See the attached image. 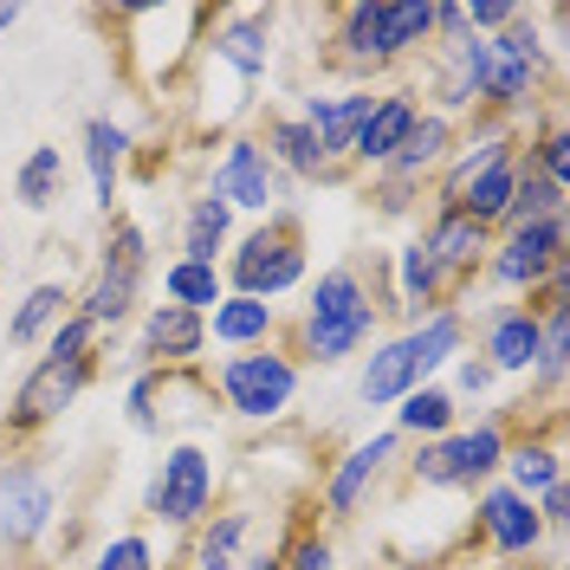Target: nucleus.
I'll list each match as a JSON object with an SVG mask.
<instances>
[{"label":"nucleus","mask_w":570,"mask_h":570,"mask_svg":"<svg viewBox=\"0 0 570 570\" xmlns=\"http://www.w3.org/2000/svg\"><path fill=\"white\" fill-rule=\"evenodd\" d=\"M538 570H570V558H564V551H558V558H544V564H538Z\"/></svg>","instance_id":"48"},{"label":"nucleus","mask_w":570,"mask_h":570,"mask_svg":"<svg viewBox=\"0 0 570 570\" xmlns=\"http://www.w3.org/2000/svg\"><path fill=\"white\" fill-rule=\"evenodd\" d=\"M39 570H46V564H39Z\"/></svg>","instance_id":"51"},{"label":"nucleus","mask_w":570,"mask_h":570,"mask_svg":"<svg viewBox=\"0 0 570 570\" xmlns=\"http://www.w3.org/2000/svg\"><path fill=\"white\" fill-rule=\"evenodd\" d=\"M66 181H71L66 149H59V142H33V149L20 156V169H13V202L27 214H52L66 202Z\"/></svg>","instance_id":"35"},{"label":"nucleus","mask_w":570,"mask_h":570,"mask_svg":"<svg viewBox=\"0 0 570 570\" xmlns=\"http://www.w3.org/2000/svg\"><path fill=\"white\" fill-rule=\"evenodd\" d=\"M434 46V0H376V66L395 85V71H415Z\"/></svg>","instance_id":"23"},{"label":"nucleus","mask_w":570,"mask_h":570,"mask_svg":"<svg viewBox=\"0 0 570 570\" xmlns=\"http://www.w3.org/2000/svg\"><path fill=\"white\" fill-rule=\"evenodd\" d=\"M220 493H227L220 454L208 441H195V434H176V441H163V454H156L149 480H142V525L188 538L220 512Z\"/></svg>","instance_id":"2"},{"label":"nucleus","mask_w":570,"mask_h":570,"mask_svg":"<svg viewBox=\"0 0 570 570\" xmlns=\"http://www.w3.org/2000/svg\"><path fill=\"white\" fill-rule=\"evenodd\" d=\"M130 156H137V137H130V124H117V117H85L78 124V163H85V176H91V208L105 214H124V176H130Z\"/></svg>","instance_id":"21"},{"label":"nucleus","mask_w":570,"mask_h":570,"mask_svg":"<svg viewBox=\"0 0 570 570\" xmlns=\"http://www.w3.org/2000/svg\"><path fill=\"white\" fill-rule=\"evenodd\" d=\"M273 558H279L285 570H337L344 564V558H337V532L312 512V499H298V505L285 512V532H279V544H273Z\"/></svg>","instance_id":"32"},{"label":"nucleus","mask_w":570,"mask_h":570,"mask_svg":"<svg viewBox=\"0 0 570 570\" xmlns=\"http://www.w3.org/2000/svg\"><path fill=\"white\" fill-rule=\"evenodd\" d=\"M448 390H454V402H480V395H493L499 390V376L493 370H487V363H480V356L466 351V356H454V363H448Z\"/></svg>","instance_id":"43"},{"label":"nucleus","mask_w":570,"mask_h":570,"mask_svg":"<svg viewBox=\"0 0 570 570\" xmlns=\"http://www.w3.org/2000/svg\"><path fill=\"white\" fill-rule=\"evenodd\" d=\"M163 370H130V390H124V422L149 434V441H163Z\"/></svg>","instance_id":"39"},{"label":"nucleus","mask_w":570,"mask_h":570,"mask_svg":"<svg viewBox=\"0 0 570 570\" xmlns=\"http://www.w3.org/2000/svg\"><path fill=\"white\" fill-rule=\"evenodd\" d=\"M363 195H370L376 220H422V202H428V195H415V188H402L390 176H363Z\"/></svg>","instance_id":"40"},{"label":"nucleus","mask_w":570,"mask_h":570,"mask_svg":"<svg viewBox=\"0 0 570 570\" xmlns=\"http://www.w3.org/2000/svg\"><path fill=\"white\" fill-rule=\"evenodd\" d=\"M202 59L220 66L240 98H253L266 85V71L279 66V7H208V27H202Z\"/></svg>","instance_id":"9"},{"label":"nucleus","mask_w":570,"mask_h":570,"mask_svg":"<svg viewBox=\"0 0 570 570\" xmlns=\"http://www.w3.org/2000/svg\"><path fill=\"white\" fill-rule=\"evenodd\" d=\"M337 570H351V564H337Z\"/></svg>","instance_id":"50"},{"label":"nucleus","mask_w":570,"mask_h":570,"mask_svg":"<svg viewBox=\"0 0 570 570\" xmlns=\"http://www.w3.org/2000/svg\"><path fill=\"white\" fill-rule=\"evenodd\" d=\"M20 27V7H0V33H13Z\"/></svg>","instance_id":"47"},{"label":"nucleus","mask_w":570,"mask_h":570,"mask_svg":"<svg viewBox=\"0 0 570 570\" xmlns=\"http://www.w3.org/2000/svg\"><path fill=\"white\" fill-rule=\"evenodd\" d=\"M422 570H487V564L466 558V551H448V558H422Z\"/></svg>","instance_id":"45"},{"label":"nucleus","mask_w":570,"mask_h":570,"mask_svg":"<svg viewBox=\"0 0 570 570\" xmlns=\"http://www.w3.org/2000/svg\"><path fill=\"white\" fill-rule=\"evenodd\" d=\"M259 538V512L253 505H220L202 532L181 538V570H240Z\"/></svg>","instance_id":"26"},{"label":"nucleus","mask_w":570,"mask_h":570,"mask_svg":"<svg viewBox=\"0 0 570 570\" xmlns=\"http://www.w3.org/2000/svg\"><path fill=\"white\" fill-rule=\"evenodd\" d=\"M570 259V214L558 220H525V227H499L487 247V273L480 285H493L499 298H532L551 279V266Z\"/></svg>","instance_id":"10"},{"label":"nucleus","mask_w":570,"mask_h":570,"mask_svg":"<svg viewBox=\"0 0 570 570\" xmlns=\"http://www.w3.org/2000/svg\"><path fill=\"white\" fill-rule=\"evenodd\" d=\"M285 337V312L266 305V298H247V292H227L208 312V351L234 356V351H259V344H279Z\"/></svg>","instance_id":"28"},{"label":"nucleus","mask_w":570,"mask_h":570,"mask_svg":"<svg viewBox=\"0 0 570 570\" xmlns=\"http://www.w3.org/2000/svg\"><path fill=\"white\" fill-rule=\"evenodd\" d=\"M370 105H376V85H318V91H298V105H292V117L318 137V156H324V169H331L337 188L356 181L351 176V142H356V130H363Z\"/></svg>","instance_id":"14"},{"label":"nucleus","mask_w":570,"mask_h":570,"mask_svg":"<svg viewBox=\"0 0 570 570\" xmlns=\"http://www.w3.org/2000/svg\"><path fill=\"white\" fill-rule=\"evenodd\" d=\"M409 390H422V376H415V363L402 351V331H390V337H376L363 351V363H356V402L363 409H395Z\"/></svg>","instance_id":"30"},{"label":"nucleus","mask_w":570,"mask_h":570,"mask_svg":"<svg viewBox=\"0 0 570 570\" xmlns=\"http://www.w3.org/2000/svg\"><path fill=\"white\" fill-rule=\"evenodd\" d=\"M454 142H461V124L422 105V117H415V130L402 137V149L390 156V169H383V176H390V181H402V188H415V195H428V181H434L441 169H448Z\"/></svg>","instance_id":"25"},{"label":"nucleus","mask_w":570,"mask_h":570,"mask_svg":"<svg viewBox=\"0 0 570 570\" xmlns=\"http://www.w3.org/2000/svg\"><path fill=\"white\" fill-rule=\"evenodd\" d=\"M532 505H538V519H544V538H551V544H564V538H570V480H558L551 493H538Z\"/></svg>","instance_id":"44"},{"label":"nucleus","mask_w":570,"mask_h":570,"mask_svg":"<svg viewBox=\"0 0 570 570\" xmlns=\"http://www.w3.org/2000/svg\"><path fill=\"white\" fill-rule=\"evenodd\" d=\"M59 525V480L33 448L0 461V544L7 551H39Z\"/></svg>","instance_id":"12"},{"label":"nucleus","mask_w":570,"mask_h":570,"mask_svg":"<svg viewBox=\"0 0 570 570\" xmlns=\"http://www.w3.org/2000/svg\"><path fill=\"white\" fill-rule=\"evenodd\" d=\"M422 78H409L415 85V98L428 110H441V117H454V124H473L480 110H487V39H434L422 52Z\"/></svg>","instance_id":"11"},{"label":"nucleus","mask_w":570,"mask_h":570,"mask_svg":"<svg viewBox=\"0 0 570 570\" xmlns=\"http://www.w3.org/2000/svg\"><path fill=\"white\" fill-rule=\"evenodd\" d=\"M461 402H454V390L448 383H422V390H409L402 402L390 409V428L415 448V441H441V434H454L461 428Z\"/></svg>","instance_id":"33"},{"label":"nucleus","mask_w":570,"mask_h":570,"mask_svg":"<svg viewBox=\"0 0 570 570\" xmlns=\"http://www.w3.org/2000/svg\"><path fill=\"white\" fill-rule=\"evenodd\" d=\"M208 390L220 402V422L279 428L305 395V370L285 344H259V351L208 356Z\"/></svg>","instance_id":"4"},{"label":"nucleus","mask_w":570,"mask_h":570,"mask_svg":"<svg viewBox=\"0 0 570 570\" xmlns=\"http://www.w3.org/2000/svg\"><path fill=\"white\" fill-rule=\"evenodd\" d=\"M208 195H220L240 220H266L273 208H285V176L266 163V149L253 142V130H227L214 142V163H208Z\"/></svg>","instance_id":"13"},{"label":"nucleus","mask_w":570,"mask_h":570,"mask_svg":"<svg viewBox=\"0 0 570 570\" xmlns=\"http://www.w3.org/2000/svg\"><path fill=\"white\" fill-rule=\"evenodd\" d=\"M240 570H285V564L273 558V544H253V551H247V564H240Z\"/></svg>","instance_id":"46"},{"label":"nucleus","mask_w":570,"mask_h":570,"mask_svg":"<svg viewBox=\"0 0 570 570\" xmlns=\"http://www.w3.org/2000/svg\"><path fill=\"white\" fill-rule=\"evenodd\" d=\"M466 544L487 558L493 570H538V551L551 544L544 538V519L525 493H512L505 480L480 487L473 493V512H466Z\"/></svg>","instance_id":"8"},{"label":"nucleus","mask_w":570,"mask_h":570,"mask_svg":"<svg viewBox=\"0 0 570 570\" xmlns=\"http://www.w3.org/2000/svg\"><path fill=\"white\" fill-rule=\"evenodd\" d=\"M519 13H525V0H461V20H466V33H473V39L505 33Z\"/></svg>","instance_id":"42"},{"label":"nucleus","mask_w":570,"mask_h":570,"mask_svg":"<svg viewBox=\"0 0 570 570\" xmlns=\"http://www.w3.org/2000/svg\"><path fill=\"white\" fill-rule=\"evenodd\" d=\"M473 356L499 383H525L538 363V312L525 298H499L493 312H480V324H473Z\"/></svg>","instance_id":"19"},{"label":"nucleus","mask_w":570,"mask_h":570,"mask_svg":"<svg viewBox=\"0 0 570 570\" xmlns=\"http://www.w3.org/2000/svg\"><path fill=\"white\" fill-rule=\"evenodd\" d=\"M98 376H105V356H85V363L33 356V363H27V376L13 383V395H7V415H0V448H7V454H20V448H33L39 434H52V428H59L71 409L85 402V390H91Z\"/></svg>","instance_id":"7"},{"label":"nucleus","mask_w":570,"mask_h":570,"mask_svg":"<svg viewBox=\"0 0 570 570\" xmlns=\"http://www.w3.org/2000/svg\"><path fill=\"white\" fill-rule=\"evenodd\" d=\"M130 370H202L208 363V318L181 305H142L137 344L124 356Z\"/></svg>","instance_id":"17"},{"label":"nucleus","mask_w":570,"mask_h":570,"mask_svg":"<svg viewBox=\"0 0 570 570\" xmlns=\"http://www.w3.org/2000/svg\"><path fill=\"white\" fill-rule=\"evenodd\" d=\"M441 305H454V298H448V285L434 273L428 247L409 234L402 247H390V318L415 324V318H428V312H441Z\"/></svg>","instance_id":"27"},{"label":"nucleus","mask_w":570,"mask_h":570,"mask_svg":"<svg viewBox=\"0 0 570 570\" xmlns=\"http://www.w3.org/2000/svg\"><path fill=\"white\" fill-rule=\"evenodd\" d=\"M505 448H512V422H505V409H493V415L461 422L454 434H441V441H415L402 454V473L395 480H409L415 493H466L473 499L480 487L499 480Z\"/></svg>","instance_id":"5"},{"label":"nucleus","mask_w":570,"mask_h":570,"mask_svg":"<svg viewBox=\"0 0 570 570\" xmlns=\"http://www.w3.org/2000/svg\"><path fill=\"white\" fill-rule=\"evenodd\" d=\"M318 71L337 85H390L376 66V0H344L324 13Z\"/></svg>","instance_id":"18"},{"label":"nucleus","mask_w":570,"mask_h":570,"mask_svg":"<svg viewBox=\"0 0 570 570\" xmlns=\"http://www.w3.org/2000/svg\"><path fill=\"white\" fill-rule=\"evenodd\" d=\"M220 298H227L220 266H208V259H181V253L163 259V298H156V305H181V312H202V318H208Z\"/></svg>","instance_id":"36"},{"label":"nucleus","mask_w":570,"mask_h":570,"mask_svg":"<svg viewBox=\"0 0 570 570\" xmlns=\"http://www.w3.org/2000/svg\"><path fill=\"white\" fill-rule=\"evenodd\" d=\"M66 318H71V285L66 279H33L20 292V305L7 312V344H13V351H39Z\"/></svg>","instance_id":"31"},{"label":"nucleus","mask_w":570,"mask_h":570,"mask_svg":"<svg viewBox=\"0 0 570 570\" xmlns=\"http://www.w3.org/2000/svg\"><path fill=\"white\" fill-rule=\"evenodd\" d=\"M415 240L428 247L434 273H441V285H448V298L466 305L473 285H480V273H487V247H493V234L473 227V220L454 214V208H428L422 220H415Z\"/></svg>","instance_id":"16"},{"label":"nucleus","mask_w":570,"mask_h":570,"mask_svg":"<svg viewBox=\"0 0 570 570\" xmlns=\"http://www.w3.org/2000/svg\"><path fill=\"white\" fill-rule=\"evenodd\" d=\"M85 570H169L163 564V544L149 525H130V532H110L98 551H91V564Z\"/></svg>","instance_id":"38"},{"label":"nucleus","mask_w":570,"mask_h":570,"mask_svg":"<svg viewBox=\"0 0 570 570\" xmlns=\"http://www.w3.org/2000/svg\"><path fill=\"white\" fill-rule=\"evenodd\" d=\"M415 117H422V98H415V85L409 78H395V85H376V105L363 117V130L351 142V176H383L390 169V156L402 149V137L415 130Z\"/></svg>","instance_id":"20"},{"label":"nucleus","mask_w":570,"mask_h":570,"mask_svg":"<svg viewBox=\"0 0 570 570\" xmlns=\"http://www.w3.org/2000/svg\"><path fill=\"white\" fill-rule=\"evenodd\" d=\"M519 163L538 169V176H551L558 188H570V124H564V98L558 105H544L538 117L519 124Z\"/></svg>","instance_id":"34"},{"label":"nucleus","mask_w":570,"mask_h":570,"mask_svg":"<svg viewBox=\"0 0 570 570\" xmlns=\"http://www.w3.org/2000/svg\"><path fill=\"white\" fill-rule=\"evenodd\" d=\"M570 214V188H558L551 176H538L519 163V181H512V220L505 227H525V220H558Z\"/></svg>","instance_id":"37"},{"label":"nucleus","mask_w":570,"mask_h":570,"mask_svg":"<svg viewBox=\"0 0 570 570\" xmlns=\"http://www.w3.org/2000/svg\"><path fill=\"white\" fill-rule=\"evenodd\" d=\"M402 351H409V363H415L422 383H441L448 363L473 351V312H466V305H441V312H428V318L402 324Z\"/></svg>","instance_id":"24"},{"label":"nucleus","mask_w":570,"mask_h":570,"mask_svg":"<svg viewBox=\"0 0 570 570\" xmlns=\"http://www.w3.org/2000/svg\"><path fill=\"white\" fill-rule=\"evenodd\" d=\"M142 292H149V227L130 220V214H110L85 285H71V312L85 324H98L105 344H117V331L137 324Z\"/></svg>","instance_id":"1"},{"label":"nucleus","mask_w":570,"mask_h":570,"mask_svg":"<svg viewBox=\"0 0 570 570\" xmlns=\"http://www.w3.org/2000/svg\"><path fill=\"white\" fill-rule=\"evenodd\" d=\"M253 142L266 149V163L285 176V188H337L331 169H324V156H318V137L292 117V105H285V110H259Z\"/></svg>","instance_id":"22"},{"label":"nucleus","mask_w":570,"mask_h":570,"mask_svg":"<svg viewBox=\"0 0 570 570\" xmlns=\"http://www.w3.org/2000/svg\"><path fill=\"white\" fill-rule=\"evenodd\" d=\"M402 454H409V441H402L395 428H376V434L344 441V448L312 473V512H318L331 532L351 525V519H363V512L383 499V487L402 473Z\"/></svg>","instance_id":"6"},{"label":"nucleus","mask_w":570,"mask_h":570,"mask_svg":"<svg viewBox=\"0 0 570 570\" xmlns=\"http://www.w3.org/2000/svg\"><path fill=\"white\" fill-rule=\"evenodd\" d=\"M234 234H240V214L227 208L220 195L195 188V195L181 202V220H176V253L181 259H208V266H220L227 247H234Z\"/></svg>","instance_id":"29"},{"label":"nucleus","mask_w":570,"mask_h":570,"mask_svg":"<svg viewBox=\"0 0 570 570\" xmlns=\"http://www.w3.org/2000/svg\"><path fill=\"white\" fill-rule=\"evenodd\" d=\"M39 356H59V363H85V356H105V337H98V324H85L78 312H71L46 344H39Z\"/></svg>","instance_id":"41"},{"label":"nucleus","mask_w":570,"mask_h":570,"mask_svg":"<svg viewBox=\"0 0 570 570\" xmlns=\"http://www.w3.org/2000/svg\"><path fill=\"white\" fill-rule=\"evenodd\" d=\"M220 279H227V292H247V298H266V305L305 292V279H312V227H305V214L273 208L266 220H247L234 234L227 259H220Z\"/></svg>","instance_id":"3"},{"label":"nucleus","mask_w":570,"mask_h":570,"mask_svg":"<svg viewBox=\"0 0 570 570\" xmlns=\"http://www.w3.org/2000/svg\"><path fill=\"white\" fill-rule=\"evenodd\" d=\"M383 337V305H356V312H331V318H285V351L298 356V370L312 376V370H337V363H351L363 356L370 344Z\"/></svg>","instance_id":"15"},{"label":"nucleus","mask_w":570,"mask_h":570,"mask_svg":"<svg viewBox=\"0 0 570 570\" xmlns=\"http://www.w3.org/2000/svg\"><path fill=\"white\" fill-rule=\"evenodd\" d=\"M0 285H7V253H0Z\"/></svg>","instance_id":"49"}]
</instances>
